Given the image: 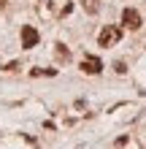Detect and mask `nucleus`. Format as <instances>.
<instances>
[{
  "label": "nucleus",
  "mask_w": 146,
  "mask_h": 149,
  "mask_svg": "<svg viewBox=\"0 0 146 149\" xmlns=\"http://www.w3.org/2000/svg\"><path fill=\"white\" fill-rule=\"evenodd\" d=\"M119 38H122V27H119V24H106V27L100 30V36H98V43L100 46H114Z\"/></svg>",
  "instance_id": "obj_1"
},
{
  "label": "nucleus",
  "mask_w": 146,
  "mask_h": 149,
  "mask_svg": "<svg viewBox=\"0 0 146 149\" xmlns=\"http://www.w3.org/2000/svg\"><path fill=\"white\" fill-rule=\"evenodd\" d=\"M35 43H38V30L30 27V24H24V27H22V46L24 49H33Z\"/></svg>",
  "instance_id": "obj_3"
},
{
  "label": "nucleus",
  "mask_w": 146,
  "mask_h": 149,
  "mask_svg": "<svg viewBox=\"0 0 146 149\" xmlns=\"http://www.w3.org/2000/svg\"><path fill=\"white\" fill-rule=\"evenodd\" d=\"M122 24L127 30H138L141 27V14L135 11V8H125L122 11Z\"/></svg>",
  "instance_id": "obj_2"
},
{
  "label": "nucleus",
  "mask_w": 146,
  "mask_h": 149,
  "mask_svg": "<svg viewBox=\"0 0 146 149\" xmlns=\"http://www.w3.org/2000/svg\"><path fill=\"white\" fill-rule=\"evenodd\" d=\"M3 3H6V0H0V6H3Z\"/></svg>",
  "instance_id": "obj_7"
},
{
  "label": "nucleus",
  "mask_w": 146,
  "mask_h": 149,
  "mask_svg": "<svg viewBox=\"0 0 146 149\" xmlns=\"http://www.w3.org/2000/svg\"><path fill=\"white\" fill-rule=\"evenodd\" d=\"M57 54H60V60H68V49L62 46V43H57Z\"/></svg>",
  "instance_id": "obj_6"
},
{
  "label": "nucleus",
  "mask_w": 146,
  "mask_h": 149,
  "mask_svg": "<svg viewBox=\"0 0 146 149\" xmlns=\"http://www.w3.org/2000/svg\"><path fill=\"white\" fill-rule=\"evenodd\" d=\"M81 71H84V73H100V71H103L100 57H92V54H87V57L81 60Z\"/></svg>",
  "instance_id": "obj_4"
},
{
  "label": "nucleus",
  "mask_w": 146,
  "mask_h": 149,
  "mask_svg": "<svg viewBox=\"0 0 146 149\" xmlns=\"http://www.w3.org/2000/svg\"><path fill=\"white\" fill-rule=\"evenodd\" d=\"M84 8H87L89 14H95L98 11V0H84Z\"/></svg>",
  "instance_id": "obj_5"
}]
</instances>
